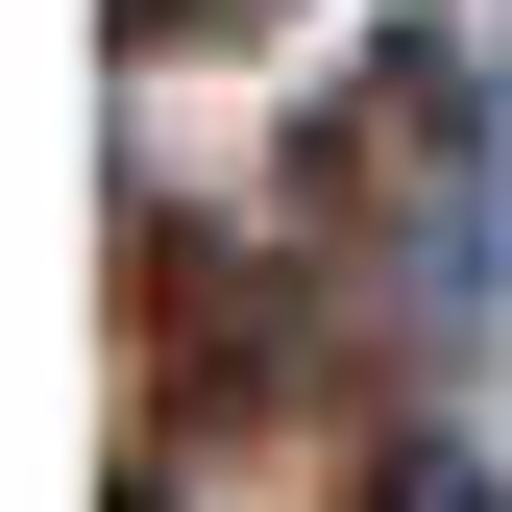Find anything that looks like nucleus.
Wrapping results in <instances>:
<instances>
[{"instance_id":"obj_1","label":"nucleus","mask_w":512,"mask_h":512,"mask_svg":"<svg viewBox=\"0 0 512 512\" xmlns=\"http://www.w3.org/2000/svg\"><path fill=\"white\" fill-rule=\"evenodd\" d=\"M122 25H171V49H196V25H269V0H122Z\"/></svg>"}]
</instances>
